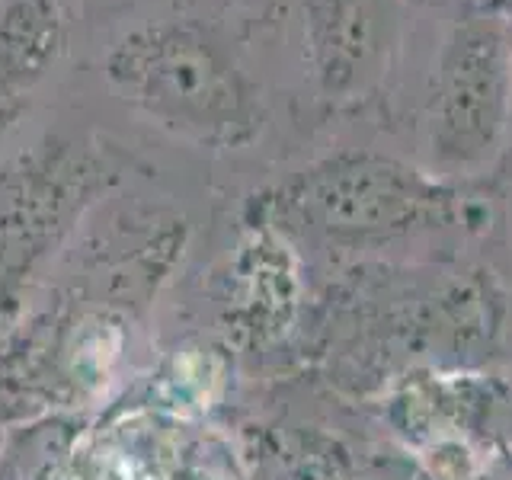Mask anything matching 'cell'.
<instances>
[{"label": "cell", "mask_w": 512, "mask_h": 480, "mask_svg": "<svg viewBox=\"0 0 512 480\" xmlns=\"http://www.w3.org/2000/svg\"><path fill=\"white\" fill-rule=\"evenodd\" d=\"M288 205L327 240L375 247L445 224L455 212V189L397 157L349 151L304 170Z\"/></svg>", "instance_id": "3957f363"}, {"label": "cell", "mask_w": 512, "mask_h": 480, "mask_svg": "<svg viewBox=\"0 0 512 480\" xmlns=\"http://www.w3.org/2000/svg\"><path fill=\"white\" fill-rule=\"evenodd\" d=\"M64 52L58 0H0V93H20L55 68Z\"/></svg>", "instance_id": "5b68a950"}, {"label": "cell", "mask_w": 512, "mask_h": 480, "mask_svg": "<svg viewBox=\"0 0 512 480\" xmlns=\"http://www.w3.org/2000/svg\"><path fill=\"white\" fill-rule=\"evenodd\" d=\"M512 122V48L503 13L468 0L448 23L426 96V148L439 173H474Z\"/></svg>", "instance_id": "7a4b0ae2"}, {"label": "cell", "mask_w": 512, "mask_h": 480, "mask_svg": "<svg viewBox=\"0 0 512 480\" xmlns=\"http://www.w3.org/2000/svg\"><path fill=\"white\" fill-rule=\"evenodd\" d=\"M103 71L125 103L189 138L244 144L266 122L263 90L237 48L221 29L192 16L125 32Z\"/></svg>", "instance_id": "6da1fadb"}, {"label": "cell", "mask_w": 512, "mask_h": 480, "mask_svg": "<svg viewBox=\"0 0 512 480\" xmlns=\"http://www.w3.org/2000/svg\"><path fill=\"white\" fill-rule=\"evenodd\" d=\"M404 32V0H304V58L317 90L356 100L384 71Z\"/></svg>", "instance_id": "277c9868"}, {"label": "cell", "mask_w": 512, "mask_h": 480, "mask_svg": "<svg viewBox=\"0 0 512 480\" xmlns=\"http://www.w3.org/2000/svg\"><path fill=\"white\" fill-rule=\"evenodd\" d=\"M490 4L503 13V20H506V32H509V48H512V0H490Z\"/></svg>", "instance_id": "8992f818"}]
</instances>
